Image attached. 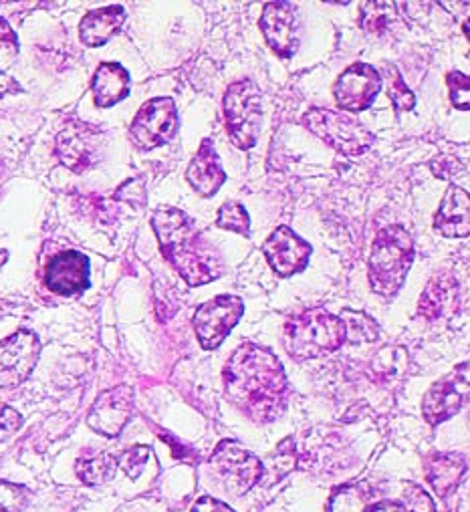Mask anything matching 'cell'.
Returning <instances> with one entry per match:
<instances>
[{
  "label": "cell",
  "mask_w": 470,
  "mask_h": 512,
  "mask_svg": "<svg viewBox=\"0 0 470 512\" xmlns=\"http://www.w3.org/2000/svg\"><path fill=\"white\" fill-rule=\"evenodd\" d=\"M224 392L245 416L265 424L283 414L289 383L275 353L255 343H245L232 353L224 367Z\"/></svg>",
  "instance_id": "1"
},
{
  "label": "cell",
  "mask_w": 470,
  "mask_h": 512,
  "mask_svg": "<svg viewBox=\"0 0 470 512\" xmlns=\"http://www.w3.org/2000/svg\"><path fill=\"white\" fill-rule=\"evenodd\" d=\"M152 226L166 261L188 287L208 285L222 275L224 267L218 250L204 238L186 212L162 206L154 212Z\"/></svg>",
  "instance_id": "2"
},
{
  "label": "cell",
  "mask_w": 470,
  "mask_h": 512,
  "mask_svg": "<svg viewBox=\"0 0 470 512\" xmlns=\"http://www.w3.org/2000/svg\"><path fill=\"white\" fill-rule=\"evenodd\" d=\"M414 261V240L402 226H388L378 232L370 256L372 289L384 297L400 291Z\"/></svg>",
  "instance_id": "3"
},
{
  "label": "cell",
  "mask_w": 470,
  "mask_h": 512,
  "mask_svg": "<svg viewBox=\"0 0 470 512\" xmlns=\"http://www.w3.org/2000/svg\"><path fill=\"white\" fill-rule=\"evenodd\" d=\"M283 341L293 359L305 361L339 349L345 343V327L341 319L323 307H315L287 323Z\"/></svg>",
  "instance_id": "4"
},
{
  "label": "cell",
  "mask_w": 470,
  "mask_h": 512,
  "mask_svg": "<svg viewBox=\"0 0 470 512\" xmlns=\"http://www.w3.org/2000/svg\"><path fill=\"white\" fill-rule=\"evenodd\" d=\"M301 123L311 134L349 158L362 156L374 146V134L368 132L358 119L343 111L311 109L303 115Z\"/></svg>",
  "instance_id": "5"
},
{
  "label": "cell",
  "mask_w": 470,
  "mask_h": 512,
  "mask_svg": "<svg viewBox=\"0 0 470 512\" xmlns=\"http://www.w3.org/2000/svg\"><path fill=\"white\" fill-rule=\"evenodd\" d=\"M224 117L232 142L241 150H251L263 123V95L251 79H241L226 89Z\"/></svg>",
  "instance_id": "6"
},
{
  "label": "cell",
  "mask_w": 470,
  "mask_h": 512,
  "mask_svg": "<svg viewBox=\"0 0 470 512\" xmlns=\"http://www.w3.org/2000/svg\"><path fill=\"white\" fill-rule=\"evenodd\" d=\"M210 468L222 488L234 496L247 494L263 478V462L232 440L218 444L210 456Z\"/></svg>",
  "instance_id": "7"
},
{
  "label": "cell",
  "mask_w": 470,
  "mask_h": 512,
  "mask_svg": "<svg viewBox=\"0 0 470 512\" xmlns=\"http://www.w3.org/2000/svg\"><path fill=\"white\" fill-rule=\"evenodd\" d=\"M178 132V111L170 97L148 101L132 121L130 134L140 150H152L168 144Z\"/></svg>",
  "instance_id": "8"
},
{
  "label": "cell",
  "mask_w": 470,
  "mask_h": 512,
  "mask_svg": "<svg viewBox=\"0 0 470 512\" xmlns=\"http://www.w3.org/2000/svg\"><path fill=\"white\" fill-rule=\"evenodd\" d=\"M41 355V341L33 331L21 329L0 341V388L13 390L33 373Z\"/></svg>",
  "instance_id": "9"
},
{
  "label": "cell",
  "mask_w": 470,
  "mask_h": 512,
  "mask_svg": "<svg viewBox=\"0 0 470 512\" xmlns=\"http://www.w3.org/2000/svg\"><path fill=\"white\" fill-rule=\"evenodd\" d=\"M245 313V305L239 297L220 295L204 303L194 315V331L204 349H216L239 323Z\"/></svg>",
  "instance_id": "10"
},
{
  "label": "cell",
  "mask_w": 470,
  "mask_h": 512,
  "mask_svg": "<svg viewBox=\"0 0 470 512\" xmlns=\"http://www.w3.org/2000/svg\"><path fill=\"white\" fill-rule=\"evenodd\" d=\"M382 83V73L376 67L368 63H354L339 75L333 87V95L341 109L360 113L372 107L378 93L382 91Z\"/></svg>",
  "instance_id": "11"
},
{
  "label": "cell",
  "mask_w": 470,
  "mask_h": 512,
  "mask_svg": "<svg viewBox=\"0 0 470 512\" xmlns=\"http://www.w3.org/2000/svg\"><path fill=\"white\" fill-rule=\"evenodd\" d=\"M468 400V363L458 365L450 375L436 381L424 396L422 414L430 426L454 418Z\"/></svg>",
  "instance_id": "12"
},
{
  "label": "cell",
  "mask_w": 470,
  "mask_h": 512,
  "mask_svg": "<svg viewBox=\"0 0 470 512\" xmlns=\"http://www.w3.org/2000/svg\"><path fill=\"white\" fill-rule=\"evenodd\" d=\"M134 412V390L130 386H117L103 392L89 410L87 424L101 436L113 438L130 422Z\"/></svg>",
  "instance_id": "13"
},
{
  "label": "cell",
  "mask_w": 470,
  "mask_h": 512,
  "mask_svg": "<svg viewBox=\"0 0 470 512\" xmlns=\"http://www.w3.org/2000/svg\"><path fill=\"white\" fill-rule=\"evenodd\" d=\"M263 252L279 277H291L305 271L313 248L289 226H279L265 242Z\"/></svg>",
  "instance_id": "14"
},
{
  "label": "cell",
  "mask_w": 470,
  "mask_h": 512,
  "mask_svg": "<svg viewBox=\"0 0 470 512\" xmlns=\"http://www.w3.org/2000/svg\"><path fill=\"white\" fill-rule=\"evenodd\" d=\"M99 152V132L91 125L73 123L57 138V156L73 172L81 174L91 168Z\"/></svg>",
  "instance_id": "15"
},
{
  "label": "cell",
  "mask_w": 470,
  "mask_h": 512,
  "mask_svg": "<svg viewBox=\"0 0 470 512\" xmlns=\"http://www.w3.org/2000/svg\"><path fill=\"white\" fill-rule=\"evenodd\" d=\"M45 285L57 295H77L89 287V259L81 252L65 250L49 261Z\"/></svg>",
  "instance_id": "16"
},
{
  "label": "cell",
  "mask_w": 470,
  "mask_h": 512,
  "mask_svg": "<svg viewBox=\"0 0 470 512\" xmlns=\"http://www.w3.org/2000/svg\"><path fill=\"white\" fill-rule=\"evenodd\" d=\"M261 29L269 47L289 59L297 51V19L293 5L289 3H269L261 17Z\"/></svg>",
  "instance_id": "17"
},
{
  "label": "cell",
  "mask_w": 470,
  "mask_h": 512,
  "mask_svg": "<svg viewBox=\"0 0 470 512\" xmlns=\"http://www.w3.org/2000/svg\"><path fill=\"white\" fill-rule=\"evenodd\" d=\"M434 230L446 238H466L470 232V200L468 194L450 186L444 194L438 212L434 214Z\"/></svg>",
  "instance_id": "18"
},
{
  "label": "cell",
  "mask_w": 470,
  "mask_h": 512,
  "mask_svg": "<svg viewBox=\"0 0 470 512\" xmlns=\"http://www.w3.org/2000/svg\"><path fill=\"white\" fill-rule=\"evenodd\" d=\"M186 180L204 198L214 196L220 190V186L224 184L226 174L220 166V160L212 146V140H204L200 144V150L194 156V160L186 172Z\"/></svg>",
  "instance_id": "19"
},
{
  "label": "cell",
  "mask_w": 470,
  "mask_h": 512,
  "mask_svg": "<svg viewBox=\"0 0 470 512\" xmlns=\"http://www.w3.org/2000/svg\"><path fill=\"white\" fill-rule=\"evenodd\" d=\"M458 281L450 273H438L426 287L418 303V315L426 321H438L456 311Z\"/></svg>",
  "instance_id": "20"
},
{
  "label": "cell",
  "mask_w": 470,
  "mask_h": 512,
  "mask_svg": "<svg viewBox=\"0 0 470 512\" xmlns=\"http://www.w3.org/2000/svg\"><path fill=\"white\" fill-rule=\"evenodd\" d=\"M93 97L97 107H113L130 93V73L120 63H103L93 75Z\"/></svg>",
  "instance_id": "21"
},
{
  "label": "cell",
  "mask_w": 470,
  "mask_h": 512,
  "mask_svg": "<svg viewBox=\"0 0 470 512\" xmlns=\"http://www.w3.org/2000/svg\"><path fill=\"white\" fill-rule=\"evenodd\" d=\"M126 21V11L120 5L105 7L99 11H91L79 27L81 43L87 47H101L105 45L117 31L122 29Z\"/></svg>",
  "instance_id": "22"
},
{
  "label": "cell",
  "mask_w": 470,
  "mask_h": 512,
  "mask_svg": "<svg viewBox=\"0 0 470 512\" xmlns=\"http://www.w3.org/2000/svg\"><path fill=\"white\" fill-rule=\"evenodd\" d=\"M466 472V462L458 454H436L428 462V480L438 496H448Z\"/></svg>",
  "instance_id": "23"
},
{
  "label": "cell",
  "mask_w": 470,
  "mask_h": 512,
  "mask_svg": "<svg viewBox=\"0 0 470 512\" xmlns=\"http://www.w3.org/2000/svg\"><path fill=\"white\" fill-rule=\"evenodd\" d=\"M19 55V41L15 31L5 19H0V97L23 91L21 85L9 75L15 59Z\"/></svg>",
  "instance_id": "24"
},
{
  "label": "cell",
  "mask_w": 470,
  "mask_h": 512,
  "mask_svg": "<svg viewBox=\"0 0 470 512\" xmlns=\"http://www.w3.org/2000/svg\"><path fill=\"white\" fill-rule=\"evenodd\" d=\"M374 504V492L366 484H345L329 498V512H366Z\"/></svg>",
  "instance_id": "25"
},
{
  "label": "cell",
  "mask_w": 470,
  "mask_h": 512,
  "mask_svg": "<svg viewBox=\"0 0 470 512\" xmlns=\"http://www.w3.org/2000/svg\"><path fill=\"white\" fill-rule=\"evenodd\" d=\"M115 470H117V458L107 452L89 456V458H81L77 462V476L89 486L109 482L115 476Z\"/></svg>",
  "instance_id": "26"
},
{
  "label": "cell",
  "mask_w": 470,
  "mask_h": 512,
  "mask_svg": "<svg viewBox=\"0 0 470 512\" xmlns=\"http://www.w3.org/2000/svg\"><path fill=\"white\" fill-rule=\"evenodd\" d=\"M341 317H343V327H345V341L372 343L380 337V327L370 315L345 309L341 313Z\"/></svg>",
  "instance_id": "27"
},
{
  "label": "cell",
  "mask_w": 470,
  "mask_h": 512,
  "mask_svg": "<svg viewBox=\"0 0 470 512\" xmlns=\"http://www.w3.org/2000/svg\"><path fill=\"white\" fill-rule=\"evenodd\" d=\"M396 23V7L390 3H368L362 11L360 25L372 35H384Z\"/></svg>",
  "instance_id": "28"
},
{
  "label": "cell",
  "mask_w": 470,
  "mask_h": 512,
  "mask_svg": "<svg viewBox=\"0 0 470 512\" xmlns=\"http://www.w3.org/2000/svg\"><path fill=\"white\" fill-rule=\"evenodd\" d=\"M295 466H297L295 442L293 438H287L277 446L275 454L267 460V464H263V478L267 476L271 482H277L283 476H287Z\"/></svg>",
  "instance_id": "29"
},
{
  "label": "cell",
  "mask_w": 470,
  "mask_h": 512,
  "mask_svg": "<svg viewBox=\"0 0 470 512\" xmlns=\"http://www.w3.org/2000/svg\"><path fill=\"white\" fill-rule=\"evenodd\" d=\"M216 226L224 228V230H232V232H237L241 236H249L251 234L249 212L239 202H224L222 204V208L218 210Z\"/></svg>",
  "instance_id": "30"
},
{
  "label": "cell",
  "mask_w": 470,
  "mask_h": 512,
  "mask_svg": "<svg viewBox=\"0 0 470 512\" xmlns=\"http://www.w3.org/2000/svg\"><path fill=\"white\" fill-rule=\"evenodd\" d=\"M384 75H386V81H388V95L394 103V107L398 111H412L416 107V97L414 93L406 87L404 79L400 77L398 69L392 67V65H386L384 69Z\"/></svg>",
  "instance_id": "31"
},
{
  "label": "cell",
  "mask_w": 470,
  "mask_h": 512,
  "mask_svg": "<svg viewBox=\"0 0 470 512\" xmlns=\"http://www.w3.org/2000/svg\"><path fill=\"white\" fill-rule=\"evenodd\" d=\"M29 492L23 486L0 480V512H25Z\"/></svg>",
  "instance_id": "32"
},
{
  "label": "cell",
  "mask_w": 470,
  "mask_h": 512,
  "mask_svg": "<svg viewBox=\"0 0 470 512\" xmlns=\"http://www.w3.org/2000/svg\"><path fill=\"white\" fill-rule=\"evenodd\" d=\"M446 85L450 91V101L456 109L468 111L470 107V81L464 73L452 71L446 75Z\"/></svg>",
  "instance_id": "33"
},
{
  "label": "cell",
  "mask_w": 470,
  "mask_h": 512,
  "mask_svg": "<svg viewBox=\"0 0 470 512\" xmlns=\"http://www.w3.org/2000/svg\"><path fill=\"white\" fill-rule=\"evenodd\" d=\"M148 458H150V448H148V446H134V448H130V450H126V452L122 454V458L117 460V464H120V466L124 468V472H126L132 480H136V478L142 474V470H144Z\"/></svg>",
  "instance_id": "34"
},
{
  "label": "cell",
  "mask_w": 470,
  "mask_h": 512,
  "mask_svg": "<svg viewBox=\"0 0 470 512\" xmlns=\"http://www.w3.org/2000/svg\"><path fill=\"white\" fill-rule=\"evenodd\" d=\"M404 512H436L432 498L420 486L410 484L404 494Z\"/></svg>",
  "instance_id": "35"
},
{
  "label": "cell",
  "mask_w": 470,
  "mask_h": 512,
  "mask_svg": "<svg viewBox=\"0 0 470 512\" xmlns=\"http://www.w3.org/2000/svg\"><path fill=\"white\" fill-rule=\"evenodd\" d=\"M117 200L122 202H128L136 208H142L146 204V186H144V180L142 178H134V180H128L120 190H117L115 194Z\"/></svg>",
  "instance_id": "36"
},
{
  "label": "cell",
  "mask_w": 470,
  "mask_h": 512,
  "mask_svg": "<svg viewBox=\"0 0 470 512\" xmlns=\"http://www.w3.org/2000/svg\"><path fill=\"white\" fill-rule=\"evenodd\" d=\"M23 426V418L17 410L5 406L0 408V440L11 438Z\"/></svg>",
  "instance_id": "37"
},
{
  "label": "cell",
  "mask_w": 470,
  "mask_h": 512,
  "mask_svg": "<svg viewBox=\"0 0 470 512\" xmlns=\"http://www.w3.org/2000/svg\"><path fill=\"white\" fill-rule=\"evenodd\" d=\"M192 512H234L228 504L216 500V498H210V496H202L194 506H192Z\"/></svg>",
  "instance_id": "38"
},
{
  "label": "cell",
  "mask_w": 470,
  "mask_h": 512,
  "mask_svg": "<svg viewBox=\"0 0 470 512\" xmlns=\"http://www.w3.org/2000/svg\"><path fill=\"white\" fill-rule=\"evenodd\" d=\"M366 512H404V504L402 502H374Z\"/></svg>",
  "instance_id": "39"
},
{
  "label": "cell",
  "mask_w": 470,
  "mask_h": 512,
  "mask_svg": "<svg viewBox=\"0 0 470 512\" xmlns=\"http://www.w3.org/2000/svg\"><path fill=\"white\" fill-rule=\"evenodd\" d=\"M9 259V252L7 250H0V265H5Z\"/></svg>",
  "instance_id": "40"
}]
</instances>
